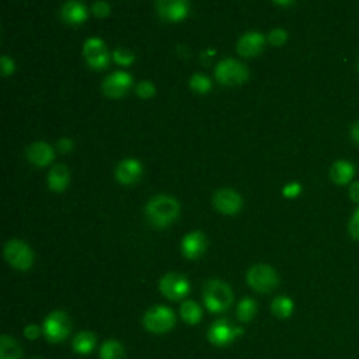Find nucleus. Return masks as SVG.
<instances>
[{"label": "nucleus", "instance_id": "nucleus-1", "mask_svg": "<svg viewBox=\"0 0 359 359\" xmlns=\"http://www.w3.org/2000/svg\"><path fill=\"white\" fill-rule=\"evenodd\" d=\"M144 215L154 227H165L180 215V203L168 195H156L144 206Z\"/></svg>", "mask_w": 359, "mask_h": 359}, {"label": "nucleus", "instance_id": "nucleus-2", "mask_svg": "<svg viewBox=\"0 0 359 359\" xmlns=\"http://www.w3.org/2000/svg\"><path fill=\"white\" fill-rule=\"evenodd\" d=\"M202 297L210 313L226 311L233 303L231 287L220 279H209L202 289Z\"/></svg>", "mask_w": 359, "mask_h": 359}, {"label": "nucleus", "instance_id": "nucleus-3", "mask_svg": "<svg viewBox=\"0 0 359 359\" xmlns=\"http://www.w3.org/2000/svg\"><path fill=\"white\" fill-rule=\"evenodd\" d=\"M247 283L259 293H268L279 285L276 271L266 264H255L245 273Z\"/></svg>", "mask_w": 359, "mask_h": 359}, {"label": "nucleus", "instance_id": "nucleus-4", "mask_svg": "<svg viewBox=\"0 0 359 359\" xmlns=\"http://www.w3.org/2000/svg\"><path fill=\"white\" fill-rule=\"evenodd\" d=\"M72 330V321L65 311L56 310L46 316L42 324V334L50 344L62 342L67 338Z\"/></svg>", "mask_w": 359, "mask_h": 359}, {"label": "nucleus", "instance_id": "nucleus-5", "mask_svg": "<svg viewBox=\"0 0 359 359\" xmlns=\"http://www.w3.org/2000/svg\"><path fill=\"white\" fill-rule=\"evenodd\" d=\"M143 325L153 334H164L175 325V314L167 306H153L143 316Z\"/></svg>", "mask_w": 359, "mask_h": 359}, {"label": "nucleus", "instance_id": "nucleus-6", "mask_svg": "<svg viewBox=\"0 0 359 359\" xmlns=\"http://www.w3.org/2000/svg\"><path fill=\"white\" fill-rule=\"evenodd\" d=\"M247 77H248V70L245 65H243L241 62L233 57L222 59L215 67V79L220 84H226V86L240 84L245 81Z\"/></svg>", "mask_w": 359, "mask_h": 359}, {"label": "nucleus", "instance_id": "nucleus-7", "mask_svg": "<svg viewBox=\"0 0 359 359\" xmlns=\"http://www.w3.org/2000/svg\"><path fill=\"white\" fill-rule=\"evenodd\" d=\"M4 257L7 262L18 271H27L34 262L32 250L27 243L18 238H11L4 244Z\"/></svg>", "mask_w": 359, "mask_h": 359}, {"label": "nucleus", "instance_id": "nucleus-8", "mask_svg": "<svg viewBox=\"0 0 359 359\" xmlns=\"http://www.w3.org/2000/svg\"><path fill=\"white\" fill-rule=\"evenodd\" d=\"M243 332L244 330L241 327L231 325L226 318H219L213 324H210L208 330V339L216 346H226L231 344L236 338L243 335Z\"/></svg>", "mask_w": 359, "mask_h": 359}, {"label": "nucleus", "instance_id": "nucleus-9", "mask_svg": "<svg viewBox=\"0 0 359 359\" xmlns=\"http://www.w3.org/2000/svg\"><path fill=\"white\" fill-rule=\"evenodd\" d=\"M158 289L170 300H180L184 299L191 289V285L188 279L182 273L177 272H170L165 273L160 282H158Z\"/></svg>", "mask_w": 359, "mask_h": 359}, {"label": "nucleus", "instance_id": "nucleus-10", "mask_svg": "<svg viewBox=\"0 0 359 359\" xmlns=\"http://www.w3.org/2000/svg\"><path fill=\"white\" fill-rule=\"evenodd\" d=\"M83 53L87 65L93 69H104L109 63V53L107 50V46L104 41L98 36H91L86 39Z\"/></svg>", "mask_w": 359, "mask_h": 359}, {"label": "nucleus", "instance_id": "nucleus-11", "mask_svg": "<svg viewBox=\"0 0 359 359\" xmlns=\"http://www.w3.org/2000/svg\"><path fill=\"white\" fill-rule=\"evenodd\" d=\"M132 83H133V79L128 72L116 70L104 79V81L101 83V90L105 95L111 98H119L123 94H126Z\"/></svg>", "mask_w": 359, "mask_h": 359}, {"label": "nucleus", "instance_id": "nucleus-12", "mask_svg": "<svg viewBox=\"0 0 359 359\" xmlns=\"http://www.w3.org/2000/svg\"><path fill=\"white\" fill-rule=\"evenodd\" d=\"M215 208L224 215H236L243 205L241 196L231 188H220L213 194Z\"/></svg>", "mask_w": 359, "mask_h": 359}, {"label": "nucleus", "instance_id": "nucleus-13", "mask_svg": "<svg viewBox=\"0 0 359 359\" xmlns=\"http://www.w3.org/2000/svg\"><path fill=\"white\" fill-rule=\"evenodd\" d=\"M265 43V38L261 32L258 31H248L245 34H243L236 45L237 52L244 56V57H252L255 55H258Z\"/></svg>", "mask_w": 359, "mask_h": 359}, {"label": "nucleus", "instance_id": "nucleus-14", "mask_svg": "<svg viewBox=\"0 0 359 359\" xmlns=\"http://www.w3.org/2000/svg\"><path fill=\"white\" fill-rule=\"evenodd\" d=\"M154 7L163 18L168 21H178L187 15L189 3L185 0H157Z\"/></svg>", "mask_w": 359, "mask_h": 359}, {"label": "nucleus", "instance_id": "nucleus-15", "mask_svg": "<svg viewBox=\"0 0 359 359\" xmlns=\"http://www.w3.org/2000/svg\"><path fill=\"white\" fill-rule=\"evenodd\" d=\"M206 250V237L202 231H191L181 240V251L188 259H196Z\"/></svg>", "mask_w": 359, "mask_h": 359}, {"label": "nucleus", "instance_id": "nucleus-16", "mask_svg": "<svg viewBox=\"0 0 359 359\" xmlns=\"http://www.w3.org/2000/svg\"><path fill=\"white\" fill-rule=\"evenodd\" d=\"M25 154H27L28 161L32 163L34 165L45 167L53 160L55 150L46 142H34L27 147Z\"/></svg>", "mask_w": 359, "mask_h": 359}, {"label": "nucleus", "instance_id": "nucleus-17", "mask_svg": "<svg viewBox=\"0 0 359 359\" xmlns=\"http://www.w3.org/2000/svg\"><path fill=\"white\" fill-rule=\"evenodd\" d=\"M142 175V164L136 158H123L115 168V177L121 184H133Z\"/></svg>", "mask_w": 359, "mask_h": 359}, {"label": "nucleus", "instance_id": "nucleus-18", "mask_svg": "<svg viewBox=\"0 0 359 359\" xmlns=\"http://www.w3.org/2000/svg\"><path fill=\"white\" fill-rule=\"evenodd\" d=\"M355 175V165L348 160H337L330 168V178L337 185L351 184Z\"/></svg>", "mask_w": 359, "mask_h": 359}, {"label": "nucleus", "instance_id": "nucleus-19", "mask_svg": "<svg viewBox=\"0 0 359 359\" xmlns=\"http://www.w3.org/2000/svg\"><path fill=\"white\" fill-rule=\"evenodd\" d=\"M60 15L67 24H80L87 18V8L81 1H66L62 6Z\"/></svg>", "mask_w": 359, "mask_h": 359}, {"label": "nucleus", "instance_id": "nucleus-20", "mask_svg": "<svg viewBox=\"0 0 359 359\" xmlns=\"http://www.w3.org/2000/svg\"><path fill=\"white\" fill-rule=\"evenodd\" d=\"M69 180L70 172L65 164H56L48 172V187L52 191L62 192L69 185Z\"/></svg>", "mask_w": 359, "mask_h": 359}, {"label": "nucleus", "instance_id": "nucleus-21", "mask_svg": "<svg viewBox=\"0 0 359 359\" xmlns=\"http://www.w3.org/2000/svg\"><path fill=\"white\" fill-rule=\"evenodd\" d=\"M97 338L91 331H81L79 332L72 342L73 351L79 355H88L95 348Z\"/></svg>", "mask_w": 359, "mask_h": 359}, {"label": "nucleus", "instance_id": "nucleus-22", "mask_svg": "<svg viewBox=\"0 0 359 359\" xmlns=\"http://www.w3.org/2000/svg\"><path fill=\"white\" fill-rule=\"evenodd\" d=\"M0 359H22L21 345L6 334L0 337Z\"/></svg>", "mask_w": 359, "mask_h": 359}, {"label": "nucleus", "instance_id": "nucleus-23", "mask_svg": "<svg viewBox=\"0 0 359 359\" xmlns=\"http://www.w3.org/2000/svg\"><path fill=\"white\" fill-rule=\"evenodd\" d=\"M180 316L187 324L195 325L202 318V309L196 302L185 300L180 307Z\"/></svg>", "mask_w": 359, "mask_h": 359}, {"label": "nucleus", "instance_id": "nucleus-24", "mask_svg": "<svg viewBox=\"0 0 359 359\" xmlns=\"http://www.w3.org/2000/svg\"><path fill=\"white\" fill-rule=\"evenodd\" d=\"M293 300L287 296H276L271 303V311L276 318L285 320L293 313Z\"/></svg>", "mask_w": 359, "mask_h": 359}, {"label": "nucleus", "instance_id": "nucleus-25", "mask_svg": "<svg viewBox=\"0 0 359 359\" xmlns=\"http://www.w3.org/2000/svg\"><path fill=\"white\" fill-rule=\"evenodd\" d=\"M100 359H125L123 345L116 339H107L100 348Z\"/></svg>", "mask_w": 359, "mask_h": 359}, {"label": "nucleus", "instance_id": "nucleus-26", "mask_svg": "<svg viewBox=\"0 0 359 359\" xmlns=\"http://www.w3.org/2000/svg\"><path fill=\"white\" fill-rule=\"evenodd\" d=\"M257 313V303L254 299L251 297H244L238 302L237 304V310H236V316L240 321L243 323H248L252 320V317Z\"/></svg>", "mask_w": 359, "mask_h": 359}, {"label": "nucleus", "instance_id": "nucleus-27", "mask_svg": "<svg viewBox=\"0 0 359 359\" xmlns=\"http://www.w3.org/2000/svg\"><path fill=\"white\" fill-rule=\"evenodd\" d=\"M189 87L199 93V94H205L210 90L212 87V81L210 79L206 76V74H202V73H195L194 76H191L189 79Z\"/></svg>", "mask_w": 359, "mask_h": 359}, {"label": "nucleus", "instance_id": "nucleus-28", "mask_svg": "<svg viewBox=\"0 0 359 359\" xmlns=\"http://www.w3.org/2000/svg\"><path fill=\"white\" fill-rule=\"evenodd\" d=\"M112 59L118 63V65H123L128 66L135 60V53L125 49V48H115L112 50Z\"/></svg>", "mask_w": 359, "mask_h": 359}, {"label": "nucleus", "instance_id": "nucleus-29", "mask_svg": "<svg viewBox=\"0 0 359 359\" xmlns=\"http://www.w3.org/2000/svg\"><path fill=\"white\" fill-rule=\"evenodd\" d=\"M135 90H136V94H137L139 97H142V98H150V97H153V95L156 94V87H154V84H153L151 81H149V80H142V81H139V83L136 84Z\"/></svg>", "mask_w": 359, "mask_h": 359}, {"label": "nucleus", "instance_id": "nucleus-30", "mask_svg": "<svg viewBox=\"0 0 359 359\" xmlns=\"http://www.w3.org/2000/svg\"><path fill=\"white\" fill-rule=\"evenodd\" d=\"M286 39H287V32L283 28H273L268 34V41L273 46L283 45L286 42Z\"/></svg>", "mask_w": 359, "mask_h": 359}, {"label": "nucleus", "instance_id": "nucleus-31", "mask_svg": "<svg viewBox=\"0 0 359 359\" xmlns=\"http://www.w3.org/2000/svg\"><path fill=\"white\" fill-rule=\"evenodd\" d=\"M348 231L352 238L359 241V208L352 213L349 223H348Z\"/></svg>", "mask_w": 359, "mask_h": 359}, {"label": "nucleus", "instance_id": "nucleus-32", "mask_svg": "<svg viewBox=\"0 0 359 359\" xmlns=\"http://www.w3.org/2000/svg\"><path fill=\"white\" fill-rule=\"evenodd\" d=\"M91 11L97 15V17H105L109 14L111 11V6L108 1H102V0H98V1H94L91 4Z\"/></svg>", "mask_w": 359, "mask_h": 359}, {"label": "nucleus", "instance_id": "nucleus-33", "mask_svg": "<svg viewBox=\"0 0 359 359\" xmlns=\"http://www.w3.org/2000/svg\"><path fill=\"white\" fill-rule=\"evenodd\" d=\"M0 66H1L0 69H1L3 76L11 74V73L14 72V69H15L14 60H13L10 56H7V55H1V57H0Z\"/></svg>", "mask_w": 359, "mask_h": 359}, {"label": "nucleus", "instance_id": "nucleus-34", "mask_svg": "<svg viewBox=\"0 0 359 359\" xmlns=\"http://www.w3.org/2000/svg\"><path fill=\"white\" fill-rule=\"evenodd\" d=\"M302 192V185L299 182H289L282 188V194L286 198H294Z\"/></svg>", "mask_w": 359, "mask_h": 359}, {"label": "nucleus", "instance_id": "nucleus-35", "mask_svg": "<svg viewBox=\"0 0 359 359\" xmlns=\"http://www.w3.org/2000/svg\"><path fill=\"white\" fill-rule=\"evenodd\" d=\"M42 330L35 325V324H28L25 328H24V335L28 338V339H36L39 335H41Z\"/></svg>", "mask_w": 359, "mask_h": 359}, {"label": "nucleus", "instance_id": "nucleus-36", "mask_svg": "<svg viewBox=\"0 0 359 359\" xmlns=\"http://www.w3.org/2000/svg\"><path fill=\"white\" fill-rule=\"evenodd\" d=\"M57 150L62 151V153H67L73 149V140L70 137H60L57 140Z\"/></svg>", "mask_w": 359, "mask_h": 359}, {"label": "nucleus", "instance_id": "nucleus-37", "mask_svg": "<svg viewBox=\"0 0 359 359\" xmlns=\"http://www.w3.org/2000/svg\"><path fill=\"white\" fill-rule=\"evenodd\" d=\"M348 195H349V199L355 203L359 205V181H353L351 182L349 185V189H348Z\"/></svg>", "mask_w": 359, "mask_h": 359}, {"label": "nucleus", "instance_id": "nucleus-38", "mask_svg": "<svg viewBox=\"0 0 359 359\" xmlns=\"http://www.w3.org/2000/svg\"><path fill=\"white\" fill-rule=\"evenodd\" d=\"M349 135H351V139L359 144V121H356L351 129H349Z\"/></svg>", "mask_w": 359, "mask_h": 359}, {"label": "nucleus", "instance_id": "nucleus-39", "mask_svg": "<svg viewBox=\"0 0 359 359\" xmlns=\"http://www.w3.org/2000/svg\"><path fill=\"white\" fill-rule=\"evenodd\" d=\"M275 4H280V6H287V4H293V1H275Z\"/></svg>", "mask_w": 359, "mask_h": 359}, {"label": "nucleus", "instance_id": "nucleus-40", "mask_svg": "<svg viewBox=\"0 0 359 359\" xmlns=\"http://www.w3.org/2000/svg\"><path fill=\"white\" fill-rule=\"evenodd\" d=\"M31 359H42V358H31Z\"/></svg>", "mask_w": 359, "mask_h": 359}, {"label": "nucleus", "instance_id": "nucleus-41", "mask_svg": "<svg viewBox=\"0 0 359 359\" xmlns=\"http://www.w3.org/2000/svg\"><path fill=\"white\" fill-rule=\"evenodd\" d=\"M358 70H359V60H358Z\"/></svg>", "mask_w": 359, "mask_h": 359}]
</instances>
